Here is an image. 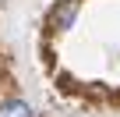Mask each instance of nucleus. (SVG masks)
<instances>
[{
	"label": "nucleus",
	"instance_id": "obj_1",
	"mask_svg": "<svg viewBox=\"0 0 120 117\" xmlns=\"http://www.w3.org/2000/svg\"><path fill=\"white\" fill-rule=\"evenodd\" d=\"M74 14H78V0H64L53 14H49V21L53 25H60V28H67L71 21H74Z\"/></svg>",
	"mask_w": 120,
	"mask_h": 117
},
{
	"label": "nucleus",
	"instance_id": "obj_2",
	"mask_svg": "<svg viewBox=\"0 0 120 117\" xmlns=\"http://www.w3.org/2000/svg\"><path fill=\"white\" fill-rule=\"evenodd\" d=\"M0 117H32V106L25 99H4L0 103Z\"/></svg>",
	"mask_w": 120,
	"mask_h": 117
}]
</instances>
